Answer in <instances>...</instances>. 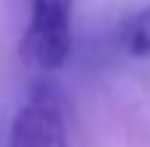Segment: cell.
<instances>
[{
    "label": "cell",
    "instance_id": "obj_1",
    "mask_svg": "<svg viewBox=\"0 0 150 147\" xmlns=\"http://www.w3.org/2000/svg\"><path fill=\"white\" fill-rule=\"evenodd\" d=\"M71 16L74 0H31V22L18 52L28 68L40 74L61 71L71 55Z\"/></svg>",
    "mask_w": 150,
    "mask_h": 147
},
{
    "label": "cell",
    "instance_id": "obj_2",
    "mask_svg": "<svg viewBox=\"0 0 150 147\" xmlns=\"http://www.w3.org/2000/svg\"><path fill=\"white\" fill-rule=\"evenodd\" d=\"M9 147H67L61 95L52 83H37L31 98L12 119Z\"/></svg>",
    "mask_w": 150,
    "mask_h": 147
},
{
    "label": "cell",
    "instance_id": "obj_3",
    "mask_svg": "<svg viewBox=\"0 0 150 147\" xmlns=\"http://www.w3.org/2000/svg\"><path fill=\"white\" fill-rule=\"evenodd\" d=\"M120 46L135 58L150 55V6L132 12L120 28Z\"/></svg>",
    "mask_w": 150,
    "mask_h": 147
}]
</instances>
